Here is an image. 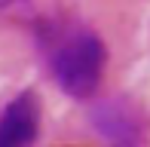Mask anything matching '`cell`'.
<instances>
[{"label": "cell", "mask_w": 150, "mask_h": 147, "mask_svg": "<svg viewBox=\"0 0 150 147\" xmlns=\"http://www.w3.org/2000/svg\"><path fill=\"white\" fill-rule=\"evenodd\" d=\"M46 58L61 92L86 101L101 86L107 68V46L89 28H52L46 40Z\"/></svg>", "instance_id": "6da1fadb"}, {"label": "cell", "mask_w": 150, "mask_h": 147, "mask_svg": "<svg viewBox=\"0 0 150 147\" xmlns=\"http://www.w3.org/2000/svg\"><path fill=\"white\" fill-rule=\"evenodd\" d=\"M40 135V98L37 92H18L0 110V147H31Z\"/></svg>", "instance_id": "7a4b0ae2"}, {"label": "cell", "mask_w": 150, "mask_h": 147, "mask_svg": "<svg viewBox=\"0 0 150 147\" xmlns=\"http://www.w3.org/2000/svg\"><path fill=\"white\" fill-rule=\"evenodd\" d=\"M95 129L104 138H110L113 147H138L141 135H144V126L141 117L126 98H110V101H101L92 113Z\"/></svg>", "instance_id": "3957f363"}]
</instances>
